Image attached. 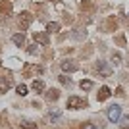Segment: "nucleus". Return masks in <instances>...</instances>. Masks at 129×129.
I'll list each match as a JSON object with an SVG mask.
<instances>
[{
	"label": "nucleus",
	"instance_id": "7ed1b4c3",
	"mask_svg": "<svg viewBox=\"0 0 129 129\" xmlns=\"http://www.w3.org/2000/svg\"><path fill=\"white\" fill-rule=\"evenodd\" d=\"M12 41H14V44H17V46H23V44H25V37H23V33H16V35L12 37Z\"/></svg>",
	"mask_w": 129,
	"mask_h": 129
},
{
	"label": "nucleus",
	"instance_id": "aec40b11",
	"mask_svg": "<svg viewBox=\"0 0 129 129\" xmlns=\"http://www.w3.org/2000/svg\"><path fill=\"white\" fill-rule=\"evenodd\" d=\"M60 81H62V83H64V85H71V81L68 79V77H64V75L60 77Z\"/></svg>",
	"mask_w": 129,
	"mask_h": 129
},
{
	"label": "nucleus",
	"instance_id": "f257e3e1",
	"mask_svg": "<svg viewBox=\"0 0 129 129\" xmlns=\"http://www.w3.org/2000/svg\"><path fill=\"white\" fill-rule=\"evenodd\" d=\"M108 119L112 121V123H116L119 118H121V106H118V104H114V106H110L108 108Z\"/></svg>",
	"mask_w": 129,
	"mask_h": 129
},
{
	"label": "nucleus",
	"instance_id": "39448f33",
	"mask_svg": "<svg viewBox=\"0 0 129 129\" xmlns=\"http://www.w3.org/2000/svg\"><path fill=\"white\" fill-rule=\"evenodd\" d=\"M62 70H64V71H75V70H77V66H75V64H71L70 60H66V62H62Z\"/></svg>",
	"mask_w": 129,
	"mask_h": 129
},
{
	"label": "nucleus",
	"instance_id": "9b49d317",
	"mask_svg": "<svg viewBox=\"0 0 129 129\" xmlns=\"http://www.w3.org/2000/svg\"><path fill=\"white\" fill-rule=\"evenodd\" d=\"M118 121H119V125H121L123 129H127V127H129V116H121Z\"/></svg>",
	"mask_w": 129,
	"mask_h": 129
},
{
	"label": "nucleus",
	"instance_id": "0eeeda50",
	"mask_svg": "<svg viewBox=\"0 0 129 129\" xmlns=\"http://www.w3.org/2000/svg\"><path fill=\"white\" fill-rule=\"evenodd\" d=\"M108 96H110V89H108V87H102V89H100V94H98V100H106Z\"/></svg>",
	"mask_w": 129,
	"mask_h": 129
},
{
	"label": "nucleus",
	"instance_id": "423d86ee",
	"mask_svg": "<svg viewBox=\"0 0 129 129\" xmlns=\"http://www.w3.org/2000/svg\"><path fill=\"white\" fill-rule=\"evenodd\" d=\"M35 41H37V43H41V44H46V43H48V37H46V35H43V33H35Z\"/></svg>",
	"mask_w": 129,
	"mask_h": 129
},
{
	"label": "nucleus",
	"instance_id": "a211bd4d",
	"mask_svg": "<svg viewBox=\"0 0 129 129\" xmlns=\"http://www.w3.org/2000/svg\"><path fill=\"white\" fill-rule=\"evenodd\" d=\"M21 125H23V127H25V129H37V127H35V125L31 123V121H21Z\"/></svg>",
	"mask_w": 129,
	"mask_h": 129
},
{
	"label": "nucleus",
	"instance_id": "2eb2a0df",
	"mask_svg": "<svg viewBox=\"0 0 129 129\" xmlns=\"http://www.w3.org/2000/svg\"><path fill=\"white\" fill-rule=\"evenodd\" d=\"M17 94L25 96V94H27V87H25V85H19V87H17Z\"/></svg>",
	"mask_w": 129,
	"mask_h": 129
},
{
	"label": "nucleus",
	"instance_id": "ddd939ff",
	"mask_svg": "<svg viewBox=\"0 0 129 129\" xmlns=\"http://www.w3.org/2000/svg\"><path fill=\"white\" fill-rule=\"evenodd\" d=\"M71 37H73V39H77V41H81V39H85V37H87V33H85V31H79V29H77V31L73 33Z\"/></svg>",
	"mask_w": 129,
	"mask_h": 129
},
{
	"label": "nucleus",
	"instance_id": "1a4fd4ad",
	"mask_svg": "<svg viewBox=\"0 0 129 129\" xmlns=\"http://www.w3.org/2000/svg\"><path fill=\"white\" fill-rule=\"evenodd\" d=\"M58 29H60V23H56V21H52V23L46 25V31H48V33H56Z\"/></svg>",
	"mask_w": 129,
	"mask_h": 129
},
{
	"label": "nucleus",
	"instance_id": "4468645a",
	"mask_svg": "<svg viewBox=\"0 0 129 129\" xmlns=\"http://www.w3.org/2000/svg\"><path fill=\"white\" fill-rule=\"evenodd\" d=\"M33 89H35V91H44V83L43 81H35V83H33Z\"/></svg>",
	"mask_w": 129,
	"mask_h": 129
},
{
	"label": "nucleus",
	"instance_id": "6ab92c4d",
	"mask_svg": "<svg viewBox=\"0 0 129 129\" xmlns=\"http://www.w3.org/2000/svg\"><path fill=\"white\" fill-rule=\"evenodd\" d=\"M81 129H98V127L94 123H83V127H81Z\"/></svg>",
	"mask_w": 129,
	"mask_h": 129
},
{
	"label": "nucleus",
	"instance_id": "20e7f679",
	"mask_svg": "<svg viewBox=\"0 0 129 129\" xmlns=\"http://www.w3.org/2000/svg\"><path fill=\"white\" fill-rule=\"evenodd\" d=\"M19 23H21L23 29H25V27H29V25H31V14L23 12V14H21V21H19Z\"/></svg>",
	"mask_w": 129,
	"mask_h": 129
},
{
	"label": "nucleus",
	"instance_id": "9d476101",
	"mask_svg": "<svg viewBox=\"0 0 129 129\" xmlns=\"http://www.w3.org/2000/svg\"><path fill=\"white\" fill-rule=\"evenodd\" d=\"M96 70H98V71H102L104 75H108V73H110V70L106 68V64H104V62H98V64H96Z\"/></svg>",
	"mask_w": 129,
	"mask_h": 129
},
{
	"label": "nucleus",
	"instance_id": "dca6fc26",
	"mask_svg": "<svg viewBox=\"0 0 129 129\" xmlns=\"http://www.w3.org/2000/svg\"><path fill=\"white\" fill-rule=\"evenodd\" d=\"M27 52H29V54H37L39 52V46H37V44H31V46L27 48Z\"/></svg>",
	"mask_w": 129,
	"mask_h": 129
},
{
	"label": "nucleus",
	"instance_id": "6e6552de",
	"mask_svg": "<svg viewBox=\"0 0 129 129\" xmlns=\"http://www.w3.org/2000/svg\"><path fill=\"white\" fill-rule=\"evenodd\" d=\"M10 79H4V77H0V91H8L10 89Z\"/></svg>",
	"mask_w": 129,
	"mask_h": 129
},
{
	"label": "nucleus",
	"instance_id": "412c9836",
	"mask_svg": "<svg viewBox=\"0 0 129 129\" xmlns=\"http://www.w3.org/2000/svg\"><path fill=\"white\" fill-rule=\"evenodd\" d=\"M52 2H56V0H52Z\"/></svg>",
	"mask_w": 129,
	"mask_h": 129
},
{
	"label": "nucleus",
	"instance_id": "f8f14e48",
	"mask_svg": "<svg viewBox=\"0 0 129 129\" xmlns=\"http://www.w3.org/2000/svg\"><path fill=\"white\" fill-rule=\"evenodd\" d=\"M81 89H83V91H91L92 89V81H89V79L81 81Z\"/></svg>",
	"mask_w": 129,
	"mask_h": 129
},
{
	"label": "nucleus",
	"instance_id": "f03ea898",
	"mask_svg": "<svg viewBox=\"0 0 129 129\" xmlns=\"http://www.w3.org/2000/svg\"><path fill=\"white\" fill-rule=\"evenodd\" d=\"M85 106V100L79 96H70L68 98V108H71V110H77V108H83Z\"/></svg>",
	"mask_w": 129,
	"mask_h": 129
},
{
	"label": "nucleus",
	"instance_id": "f3484780",
	"mask_svg": "<svg viewBox=\"0 0 129 129\" xmlns=\"http://www.w3.org/2000/svg\"><path fill=\"white\" fill-rule=\"evenodd\" d=\"M46 96H48V100H56V98H58V91H50Z\"/></svg>",
	"mask_w": 129,
	"mask_h": 129
}]
</instances>
